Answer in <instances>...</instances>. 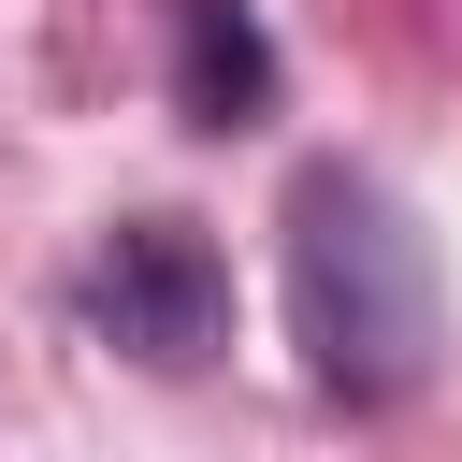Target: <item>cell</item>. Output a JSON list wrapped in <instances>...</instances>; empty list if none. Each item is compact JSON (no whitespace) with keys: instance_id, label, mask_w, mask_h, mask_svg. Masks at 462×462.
I'll use <instances>...</instances> for the list:
<instances>
[{"instance_id":"6da1fadb","label":"cell","mask_w":462,"mask_h":462,"mask_svg":"<svg viewBox=\"0 0 462 462\" xmlns=\"http://www.w3.org/2000/svg\"><path fill=\"white\" fill-rule=\"evenodd\" d=\"M289 303H303V346L332 390H404L433 361V260L390 217V188H361V173H318L289 202Z\"/></svg>"},{"instance_id":"3957f363","label":"cell","mask_w":462,"mask_h":462,"mask_svg":"<svg viewBox=\"0 0 462 462\" xmlns=\"http://www.w3.org/2000/svg\"><path fill=\"white\" fill-rule=\"evenodd\" d=\"M188 116L202 130L260 116V29H245V0H188Z\"/></svg>"},{"instance_id":"7a4b0ae2","label":"cell","mask_w":462,"mask_h":462,"mask_svg":"<svg viewBox=\"0 0 462 462\" xmlns=\"http://www.w3.org/2000/svg\"><path fill=\"white\" fill-rule=\"evenodd\" d=\"M87 318H101L130 361L188 375V361L231 332V274H217V245H202L188 217H130V231L87 260Z\"/></svg>"}]
</instances>
